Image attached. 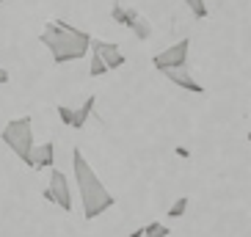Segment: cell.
Wrapping results in <instances>:
<instances>
[{"instance_id":"cell-1","label":"cell","mask_w":251,"mask_h":237,"mask_svg":"<svg viewBox=\"0 0 251 237\" xmlns=\"http://www.w3.org/2000/svg\"><path fill=\"white\" fill-rule=\"evenodd\" d=\"M72 171H75V185H77V190H80L86 221L100 218L102 213H108V210L116 204V196L102 185V179L97 177V171L89 166V160L83 157L80 149L72 152Z\"/></svg>"},{"instance_id":"cell-2","label":"cell","mask_w":251,"mask_h":237,"mask_svg":"<svg viewBox=\"0 0 251 237\" xmlns=\"http://www.w3.org/2000/svg\"><path fill=\"white\" fill-rule=\"evenodd\" d=\"M39 42L52 52V61L55 64H72V61L86 58V52L91 47V36L86 30L75 28V25L64 23V20H50L42 30Z\"/></svg>"},{"instance_id":"cell-3","label":"cell","mask_w":251,"mask_h":237,"mask_svg":"<svg viewBox=\"0 0 251 237\" xmlns=\"http://www.w3.org/2000/svg\"><path fill=\"white\" fill-rule=\"evenodd\" d=\"M0 141L6 143L11 152H14L25 166H30V155H33V121L30 116H23V118H11L3 130H0Z\"/></svg>"},{"instance_id":"cell-4","label":"cell","mask_w":251,"mask_h":237,"mask_svg":"<svg viewBox=\"0 0 251 237\" xmlns=\"http://www.w3.org/2000/svg\"><path fill=\"white\" fill-rule=\"evenodd\" d=\"M188 52H191V39H179L177 45L160 50L152 58V67L157 72H169V69H188Z\"/></svg>"},{"instance_id":"cell-5","label":"cell","mask_w":251,"mask_h":237,"mask_svg":"<svg viewBox=\"0 0 251 237\" xmlns=\"http://www.w3.org/2000/svg\"><path fill=\"white\" fill-rule=\"evenodd\" d=\"M42 199L52 201L55 207L67 210V213H72V190H69V182H67V174H64V171L52 168L50 182H47V188L42 190Z\"/></svg>"},{"instance_id":"cell-6","label":"cell","mask_w":251,"mask_h":237,"mask_svg":"<svg viewBox=\"0 0 251 237\" xmlns=\"http://www.w3.org/2000/svg\"><path fill=\"white\" fill-rule=\"evenodd\" d=\"M111 17H113V23H119V25H125V28L133 30L135 39H141V42H147V39L152 36V25H149V20H144L135 8H127V6H122V3H113Z\"/></svg>"},{"instance_id":"cell-7","label":"cell","mask_w":251,"mask_h":237,"mask_svg":"<svg viewBox=\"0 0 251 237\" xmlns=\"http://www.w3.org/2000/svg\"><path fill=\"white\" fill-rule=\"evenodd\" d=\"M91 52H97L111 72L113 69H122L125 67V61H127L125 52H122V47L113 45V42H102V39H91Z\"/></svg>"},{"instance_id":"cell-8","label":"cell","mask_w":251,"mask_h":237,"mask_svg":"<svg viewBox=\"0 0 251 237\" xmlns=\"http://www.w3.org/2000/svg\"><path fill=\"white\" fill-rule=\"evenodd\" d=\"M52 166H55V143L45 141V143H39V146H33V155H30L28 168L42 171V168H52Z\"/></svg>"},{"instance_id":"cell-9","label":"cell","mask_w":251,"mask_h":237,"mask_svg":"<svg viewBox=\"0 0 251 237\" xmlns=\"http://www.w3.org/2000/svg\"><path fill=\"white\" fill-rule=\"evenodd\" d=\"M163 74L177 89H185V91H191V94H204V86L199 80H193L191 74H188V69H169V72H163Z\"/></svg>"},{"instance_id":"cell-10","label":"cell","mask_w":251,"mask_h":237,"mask_svg":"<svg viewBox=\"0 0 251 237\" xmlns=\"http://www.w3.org/2000/svg\"><path fill=\"white\" fill-rule=\"evenodd\" d=\"M94 105H97V96H89V99H86V102L80 105V108H75L72 130H83V127H86V121H89L91 113H94Z\"/></svg>"},{"instance_id":"cell-11","label":"cell","mask_w":251,"mask_h":237,"mask_svg":"<svg viewBox=\"0 0 251 237\" xmlns=\"http://www.w3.org/2000/svg\"><path fill=\"white\" fill-rule=\"evenodd\" d=\"M182 3L191 8V14L196 17V20H207V14H210V8H207V0H182Z\"/></svg>"},{"instance_id":"cell-12","label":"cell","mask_w":251,"mask_h":237,"mask_svg":"<svg viewBox=\"0 0 251 237\" xmlns=\"http://www.w3.org/2000/svg\"><path fill=\"white\" fill-rule=\"evenodd\" d=\"M111 69L105 67V61L97 55V52H91V64H89V74L91 77H102V74H108Z\"/></svg>"},{"instance_id":"cell-13","label":"cell","mask_w":251,"mask_h":237,"mask_svg":"<svg viewBox=\"0 0 251 237\" xmlns=\"http://www.w3.org/2000/svg\"><path fill=\"white\" fill-rule=\"evenodd\" d=\"M171 235V229L169 226H163V223H147L144 226V237H169Z\"/></svg>"},{"instance_id":"cell-14","label":"cell","mask_w":251,"mask_h":237,"mask_svg":"<svg viewBox=\"0 0 251 237\" xmlns=\"http://www.w3.org/2000/svg\"><path fill=\"white\" fill-rule=\"evenodd\" d=\"M188 204H191V199H188V196H179V199L169 207V218H182L185 210H188Z\"/></svg>"},{"instance_id":"cell-15","label":"cell","mask_w":251,"mask_h":237,"mask_svg":"<svg viewBox=\"0 0 251 237\" xmlns=\"http://www.w3.org/2000/svg\"><path fill=\"white\" fill-rule=\"evenodd\" d=\"M55 111H58V118H61V124L72 127V118H75V108H67V105H58Z\"/></svg>"},{"instance_id":"cell-16","label":"cell","mask_w":251,"mask_h":237,"mask_svg":"<svg viewBox=\"0 0 251 237\" xmlns=\"http://www.w3.org/2000/svg\"><path fill=\"white\" fill-rule=\"evenodd\" d=\"M8 80H11V77H8V72H6L3 67H0V86H6Z\"/></svg>"},{"instance_id":"cell-17","label":"cell","mask_w":251,"mask_h":237,"mask_svg":"<svg viewBox=\"0 0 251 237\" xmlns=\"http://www.w3.org/2000/svg\"><path fill=\"white\" fill-rule=\"evenodd\" d=\"M130 237H144V226H141V229H135V232H133V235H130Z\"/></svg>"},{"instance_id":"cell-18","label":"cell","mask_w":251,"mask_h":237,"mask_svg":"<svg viewBox=\"0 0 251 237\" xmlns=\"http://www.w3.org/2000/svg\"><path fill=\"white\" fill-rule=\"evenodd\" d=\"M246 138H249V141H251V130H249V133H246Z\"/></svg>"},{"instance_id":"cell-19","label":"cell","mask_w":251,"mask_h":237,"mask_svg":"<svg viewBox=\"0 0 251 237\" xmlns=\"http://www.w3.org/2000/svg\"><path fill=\"white\" fill-rule=\"evenodd\" d=\"M3 3H8V0H0V6H3Z\"/></svg>"}]
</instances>
